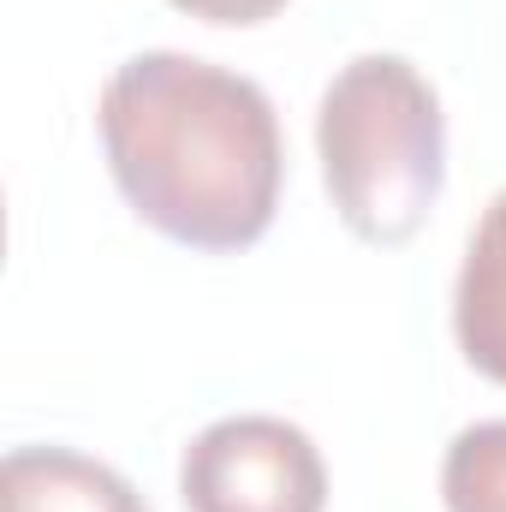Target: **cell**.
<instances>
[{
  "label": "cell",
  "mask_w": 506,
  "mask_h": 512,
  "mask_svg": "<svg viewBox=\"0 0 506 512\" xmlns=\"http://www.w3.org/2000/svg\"><path fill=\"white\" fill-rule=\"evenodd\" d=\"M108 173L143 227L185 251H251L274 227L286 143L245 72L149 48L114 66L96 102Z\"/></svg>",
  "instance_id": "obj_1"
},
{
  "label": "cell",
  "mask_w": 506,
  "mask_h": 512,
  "mask_svg": "<svg viewBox=\"0 0 506 512\" xmlns=\"http://www.w3.org/2000/svg\"><path fill=\"white\" fill-rule=\"evenodd\" d=\"M316 155L352 239L381 251L417 239L447 185V114L435 84L405 54L346 60L316 108Z\"/></svg>",
  "instance_id": "obj_2"
},
{
  "label": "cell",
  "mask_w": 506,
  "mask_h": 512,
  "mask_svg": "<svg viewBox=\"0 0 506 512\" xmlns=\"http://www.w3.org/2000/svg\"><path fill=\"white\" fill-rule=\"evenodd\" d=\"M179 501L185 512H328V465L298 423L239 411L191 435Z\"/></svg>",
  "instance_id": "obj_3"
},
{
  "label": "cell",
  "mask_w": 506,
  "mask_h": 512,
  "mask_svg": "<svg viewBox=\"0 0 506 512\" xmlns=\"http://www.w3.org/2000/svg\"><path fill=\"white\" fill-rule=\"evenodd\" d=\"M0 512H149L126 477L72 447H12L0 465Z\"/></svg>",
  "instance_id": "obj_4"
},
{
  "label": "cell",
  "mask_w": 506,
  "mask_h": 512,
  "mask_svg": "<svg viewBox=\"0 0 506 512\" xmlns=\"http://www.w3.org/2000/svg\"><path fill=\"white\" fill-rule=\"evenodd\" d=\"M453 334L465 364L506 387V191L477 215L465 239L459 286H453Z\"/></svg>",
  "instance_id": "obj_5"
},
{
  "label": "cell",
  "mask_w": 506,
  "mask_h": 512,
  "mask_svg": "<svg viewBox=\"0 0 506 512\" xmlns=\"http://www.w3.org/2000/svg\"><path fill=\"white\" fill-rule=\"evenodd\" d=\"M447 512H506V417H483L453 435L441 459Z\"/></svg>",
  "instance_id": "obj_6"
},
{
  "label": "cell",
  "mask_w": 506,
  "mask_h": 512,
  "mask_svg": "<svg viewBox=\"0 0 506 512\" xmlns=\"http://www.w3.org/2000/svg\"><path fill=\"white\" fill-rule=\"evenodd\" d=\"M167 6H179L203 24H268L286 0H167Z\"/></svg>",
  "instance_id": "obj_7"
}]
</instances>
